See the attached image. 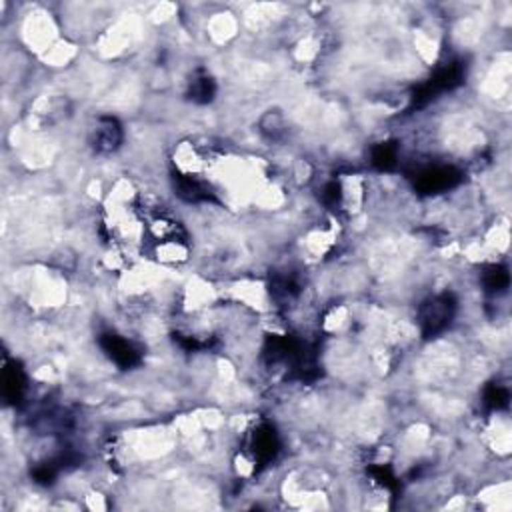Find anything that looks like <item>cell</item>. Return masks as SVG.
Masks as SVG:
<instances>
[{
	"mask_svg": "<svg viewBox=\"0 0 512 512\" xmlns=\"http://www.w3.org/2000/svg\"><path fill=\"white\" fill-rule=\"evenodd\" d=\"M453 310L454 304L446 294L432 298L429 304L422 309V316H420L422 333L427 334V336H432V334H439L441 331H444L446 324L453 318Z\"/></svg>",
	"mask_w": 512,
	"mask_h": 512,
	"instance_id": "cell-1",
	"label": "cell"
},
{
	"mask_svg": "<svg viewBox=\"0 0 512 512\" xmlns=\"http://www.w3.org/2000/svg\"><path fill=\"white\" fill-rule=\"evenodd\" d=\"M102 346H105V350L108 352V357L112 358V360H114L119 367H122V369L134 367V364L138 362V352L132 348V345L129 340L120 338L117 334H105Z\"/></svg>",
	"mask_w": 512,
	"mask_h": 512,
	"instance_id": "cell-2",
	"label": "cell"
},
{
	"mask_svg": "<svg viewBox=\"0 0 512 512\" xmlns=\"http://www.w3.org/2000/svg\"><path fill=\"white\" fill-rule=\"evenodd\" d=\"M456 182H458V172L454 168H429L418 177V186L424 192L444 191Z\"/></svg>",
	"mask_w": 512,
	"mask_h": 512,
	"instance_id": "cell-3",
	"label": "cell"
},
{
	"mask_svg": "<svg viewBox=\"0 0 512 512\" xmlns=\"http://www.w3.org/2000/svg\"><path fill=\"white\" fill-rule=\"evenodd\" d=\"M120 143V129L117 120L105 119L96 129V146L100 150H114Z\"/></svg>",
	"mask_w": 512,
	"mask_h": 512,
	"instance_id": "cell-4",
	"label": "cell"
},
{
	"mask_svg": "<svg viewBox=\"0 0 512 512\" xmlns=\"http://www.w3.org/2000/svg\"><path fill=\"white\" fill-rule=\"evenodd\" d=\"M254 454H256V458H261V460H270L276 453V436H274V430L270 429H262L256 432V436H254Z\"/></svg>",
	"mask_w": 512,
	"mask_h": 512,
	"instance_id": "cell-5",
	"label": "cell"
},
{
	"mask_svg": "<svg viewBox=\"0 0 512 512\" xmlns=\"http://www.w3.org/2000/svg\"><path fill=\"white\" fill-rule=\"evenodd\" d=\"M396 158H398V153H396V148L391 146V144H381V146H376L374 153H372V162H374L379 168L394 167Z\"/></svg>",
	"mask_w": 512,
	"mask_h": 512,
	"instance_id": "cell-6",
	"label": "cell"
},
{
	"mask_svg": "<svg viewBox=\"0 0 512 512\" xmlns=\"http://www.w3.org/2000/svg\"><path fill=\"white\" fill-rule=\"evenodd\" d=\"M484 286L492 292H501L508 286V273L501 266H492L487 276H484Z\"/></svg>",
	"mask_w": 512,
	"mask_h": 512,
	"instance_id": "cell-7",
	"label": "cell"
},
{
	"mask_svg": "<svg viewBox=\"0 0 512 512\" xmlns=\"http://www.w3.org/2000/svg\"><path fill=\"white\" fill-rule=\"evenodd\" d=\"M487 403H489L492 408H502V406L508 405V391L506 388H502L499 384H494V386H490L489 391H487Z\"/></svg>",
	"mask_w": 512,
	"mask_h": 512,
	"instance_id": "cell-8",
	"label": "cell"
}]
</instances>
